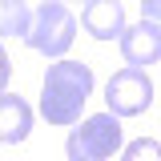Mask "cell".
<instances>
[{
  "label": "cell",
  "mask_w": 161,
  "mask_h": 161,
  "mask_svg": "<svg viewBox=\"0 0 161 161\" xmlns=\"http://www.w3.org/2000/svg\"><path fill=\"white\" fill-rule=\"evenodd\" d=\"M121 117L113 113H93L85 117L77 129H69V141H64V157L69 161H109L121 149Z\"/></svg>",
  "instance_id": "2"
},
{
  "label": "cell",
  "mask_w": 161,
  "mask_h": 161,
  "mask_svg": "<svg viewBox=\"0 0 161 161\" xmlns=\"http://www.w3.org/2000/svg\"><path fill=\"white\" fill-rule=\"evenodd\" d=\"M28 24H32V8L20 0H8L4 4V36H28Z\"/></svg>",
  "instance_id": "8"
},
{
  "label": "cell",
  "mask_w": 161,
  "mask_h": 161,
  "mask_svg": "<svg viewBox=\"0 0 161 161\" xmlns=\"http://www.w3.org/2000/svg\"><path fill=\"white\" fill-rule=\"evenodd\" d=\"M73 40H77V16L64 4L48 0V4H36L32 8V24H28V36H24L28 48L64 60V53L73 48Z\"/></svg>",
  "instance_id": "3"
},
{
  "label": "cell",
  "mask_w": 161,
  "mask_h": 161,
  "mask_svg": "<svg viewBox=\"0 0 161 161\" xmlns=\"http://www.w3.org/2000/svg\"><path fill=\"white\" fill-rule=\"evenodd\" d=\"M32 129V109L24 105V97L4 93L0 97V141L4 145H20Z\"/></svg>",
  "instance_id": "7"
},
{
  "label": "cell",
  "mask_w": 161,
  "mask_h": 161,
  "mask_svg": "<svg viewBox=\"0 0 161 161\" xmlns=\"http://www.w3.org/2000/svg\"><path fill=\"white\" fill-rule=\"evenodd\" d=\"M93 97V69L85 60H57L40 80V117L48 125H80V109Z\"/></svg>",
  "instance_id": "1"
},
{
  "label": "cell",
  "mask_w": 161,
  "mask_h": 161,
  "mask_svg": "<svg viewBox=\"0 0 161 161\" xmlns=\"http://www.w3.org/2000/svg\"><path fill=\"white\" fill-rule=\"evenodd\" d=\"M121 161H161V141H157V137H137V141H129Z\"/></svg>",
  "instance_id": "9"
},
{
  "label": "cell",
  "mask_w": 161,
  "mask_h": 161,
  "mask_svg": "<svg viewBox=\"0 0 161 161\" xmlns=\"http://www.w3.org/2000/svg\"><path fill=\"white\" fill-rule=\"evenodd\" d=\"M105 105L113 117H137L153 105V80L145 69H117L105 85Z\"/></svg>",
  "instance_id": "4"
},
{
  "label": "cell",
  "mask_w": 161,
  "mask_h": 161,
  "mask_svg": "<svg viewBox=\"0 0 161 161\" xmlns=\"http://www.w3.org/2000/svg\"><path fill=\"white\" fill-rule=\"evenodd\" d=\"M121 57H125L129 69H149V64H157L161 60V28L149 24V20L129 24L125 36H121Z\"/></svg>",
  "instance_id": "5"
},
{
  "label": "cell",
  "mask_w": 161,
  "mask_h": 161,
  "mask_svg": "<svg viewBox=\"0 0 161 161\" xmlns=\"http://www.w3.org/2000/svg\"><path fill=\"white\" fill-rule=\"evenodd\" d=\"M141 20H149V24L161 28V0H141Z\"/></svg>",
  "instance_id": "10"
},
{
  "label": "cell",
  "mask_w": 161,
  "mask_h": 161,
  "mask_svg": "<svg viewBox=\"0 0 161 161\" xmlns=\"http://www.w3.org/2000/svg\"><path fill=\"white\" fill-rule=\"evenodd\" d=\"M80 24L97 40H121L125 28H129L125 24V4L121 0H93V4L80 8Z\"/></svg>",
  "instance_id": "6"
}]
</instances>
